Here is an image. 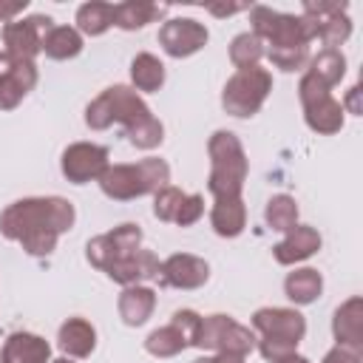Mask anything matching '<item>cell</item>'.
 I'll return each instance as SVG.
<instances>
[{
    "label": "cell",
    "mask_w": 363,
    "mask_h": 363,
    "mask_svg": "<svg viewBox=\"0 0 363 363\" xmlns=\"http://www.w3.org/2000/svg\"><path fill=\"white\" fill-rule=\"evenodd\" d=\"M77 221V210L62 196H28L0 213V235L17 241L28 255L43 258L57 250L62 233Z\"/></svg>",
    "instance_id": "1"
},
{
    "label": "cell",
    "mask_w": 363,
    "mask_h": 363,
    "mask_svg": "<svg viewBox=\"0 0 363 363\" xmlns=\"http://www.w3.org/2000/svg\"><path fill=\"white\" fill-rule=\"evenodd\" d=\"M85 258L91 261V267L102 269L111 281L122 286L159 278L162 267V261L150 250H142V227L130 221L91 238L85 244Z\"/></svg>",
    "instance_id": "2"
},
{
    "label": "cell",
    "mask_w": 363,
    "mask_h": 363,
    "mask_svg": "<svg viewBox=\"0 0 363 363\" xmlns=\"http://www.w3.org/2000/svg\"><path fill=\"white\" fill-rule=\"evenodd\" d=\"M113 122L125 128V136L139 150H153L164 139L162 122L130 85H111L85 108V125L91 130H105Z\"/></svg>",
    "instance_id": "3"
},
{
    "label": "cell",
    "mask_w": 363,
    "mask_h": 363,
    "mask_svg": "<svg viewBox=\"0 0 363 363\" xmlns=\"http://www.w3.org/2000/svg\"><path fill=\"white\" fill-rule=\"evenodd\" d=\"M252 34L264 43V54L281 71H301L309 65V45L315 28L303 14H284L269 6H250Z\"/></svg>",
    "instance_id": "4"
},
{
    "label": "cell",
    "mask_w": 363,
    "mask_h": 363,
    "mask_svg": "<svg viewBox=\"0 0 363 363\" xmlns=\"http://www.w3.org/2000/svg\"><path fill=\"white\" fill-rule=\"evenodd\" d=\"M210 153V176H207V190L213 201L218 199H241L247 173H250V159L244 153L241 139L233 130H216L207 142Z\"/></svg>",
    "instance_id": "5"
},
{
    "label": "cell",
    "mask_w": 363,
    "mask_h": 363,
    "mask_svg": "<svg viewBox=\"0 0 363 363\" xmlns=\"http://www.w3.org/2000/svg\"><path fill=\"white\" fill-rule=\"evenodd\" d=\"M170 182V164L164 159L147 156L130 164H108L99 176V190L113 201H130L162 190Z\"/></svg>",
    "instance_id": "6"
},
{
    "label": "cell",
    "mask_w": 363,
    "mask_h": 363,
    "mask_svg": "<svg viewBox=\"0 0 363 363\" xmlns=\"http://www.w3.org/2000/svg\"><path fill=\"white\" fill-rule=\"evenodd\" d=\"M272 91V74L261 65L235 71L221 91V108L235 119H250L261 111Z\"/></svg>",
    "instance_id": "7"
},
{
    "label": "cell",
    "mask_w": 363,
    "mask_h": 363,
    "mask_svg": "<svg viewBox=\"0 0 363 363\" xmlns=\"http://www.w3.org/2000/svg\"><path fill=\"white\" fill-rule=\"evenodd\" d=\"M255 332L250 326H241L238 320H233L230 315H204L196 332L193 346L213 352V354H238L247 357L255 349Z\"/></svg>",
    "instance_id": "8"
},
{
    "label": "cell",
    "mask_w": 363,
    "mask_h": 363,
    "mask_svg": "<svg viewBox=\"0 0 363 363\" xmlns=\"http://www.w3.org/2000/svg\"><path fill=\"white\" fill-rule=\"evenodd\" d=\"M298 99L303 108V119L315 133L332 136L343 128V102H337L332 96V88H326L323 82H318L312 74L303 71L301 82H298Z\"/></svg>",
    "instance_id": "9"
},
{
    "label": "cell",
    "mask_w": 363,
    "mask_h": 363,
    "mask_svg": "<svg viewBox=\"0 0 363 363\" xmlns=\"http://www.w3.org/2000/svg\"><path fill=\"white\" fill-rule=\"evenodd\" d=\"M51 28V17L45 14H31L23 20H11L3 26V51L11 60L20 62H34L37 54L43 51V37Z\"/></svg>",
    "instance_id": "10"
},
{
    "label": "cell",
    "mask_w": 363,
    "mask_h": 363,
    "mask_svg": "<svg viewBox=\"0 0 363 363\" xmlns=\"http://www.w3.org/2000/svg\"><path fill=\"white\" fill-rule=\"evenodd\" d=\"M250 323H252V332H258L261 337L289 343L295 349L306 335V318L289 306H261L252 312Z\"/></svg>",
    "instance_id": "11"
},
{
    "label": "cell",
    "mask_w": 363,
    "mask_h": 363,
    "mask_svg": "<svg viewBox=\"0 0 363 363\" xmlns=\"http://www.w3.org/2000/svg\"><path fill=\"white\" fill-rule=\"evenodd\" d=\"M346 3L337 0H318V3H303V17L315 28V40H320L326 48H337L349 40L352 34V20L346 14Z\"/></svg>",
    "instance_id": "12"
},
{
    "label": "cell",
    "mask_w": 363,
    "mask_h": 363,
    "mask_svg": "<svg viewBox=\"0 0 363 363\" xmlns=\"http://www.w3.org/2000/svg\"><path fill=\"white\" fill-rule=\"evenodd\" d=\"M108 147L94 142H74L60 156V170L71 184H88L99 182V176L108 170Z\"/></svg>",
    "instance_id": "13"
},
{
    "label": "cell",
    "mask_w": 363,
    "mask_h": 363,
    "mask_svg": "<svg viewBox=\"0 0 363 363\" xmlns=\"http://www.w3.org/2000/svg\"><path fill=\"white\" fill-rule=\"evenodd\" d=\"M207 40H210L207 26L193 17H173V20L162 23V28H159V45L173 60L193 57L196 51H201L207 45Z\"/></svg>",
    "instance_id": "14"
},
{
    "label": "cell",
    "mask_w": 363,
    "mask_h": 363,
    "mask_svg": "<svg viewBox=\"0 0 363 363\" xmlns=\"http://www.w3.org/2000/svg\"><path fill=\"white\" fill-rule=\"evenodd\" d=\"M37 85V65L11 60L6 51H0V111H14L28 91Z\"/></svg>",
    "instance_id": "15"
},
{
    "label": "cell",
    "mask_w": 363,
    "mask_h": 363,
    "mask_svg": "<svg viewBox=\"0 0 363 363\" xmlns=\"http://www.w3.org/2000/svg\"><path fill=\"white\" fill-rule=\"evenodd\" d=\"M159 278L164 286H173V289H199L210 278V264L190 252H173L162 261Z\"/></svg>",
    "instance_id": "16"
},
{
    "label": "cell",
    "mask_w": 363,
    "mask_h": 363,
    "mask_svg": "<svg viewBox=\"0 0 363 363\" xmlns=\"http://www.w3.org/2000/svg\"><path fill=\"white\" fill-rule=\"evenodd\" d=\"M332 335H335L337 346H346L352 352H363V298L360 295L346 298L335 309Z\"/></svg>",
    "instance_id": "17"
},
{
    "label": "cell",
    "mask_w": 363,
    "mask_h": 363,
    "mask_svg": "<svg viewBox=\"0 0 363 363\" xmlns=\"http://www.w3.org/2000/svg\"><path fill=\"white\" fill-rule=\"evenodd\" d=\"M320 250V233L309 224H295L292 230H286V235L272 247V255L278 264L289 267V264H298V261H306L312 258L315 252Z\"/></svg>",
    "instance_id": "18"
},
{
    "label": "cell",
    "mask_w": 363,
    "mask_h": 363,
    "mask_svg": "<svg viewBox=\"0 0 363 363\" xmlns=\"http://www.w3.org/2000/svg\"><path fill=\"white\" fill-rule=\"evenodd\" d=\"M51 346L34 332H11L0 349V363H48Z\"/></svg>",
    "instance_id": "19"
},
{
    "label": "cell",
    "mask_w": 363,
    "mask_h": 363,
    "mask_svg": "<svg viewBox=\"0 0 363 363\" xmlns=\"http://www.w3.org/2000/svg\"><path fill=\"white\" fill-rule=\"evenodd\" d=\"M57 343L65 357H88L96 349V329L85 318H68L57 332Z\"/></svg>",
    "instance_id": "20"
},
{
    "label": "cell",
    "mask_w": 363,
    "mask_h": 363,
    "mask_svg": "<svg viewBox=\"0 0 363 363\" xmlns=\"http://www.w3.org/2000/svg\"><path fill=\"white\" fill-rule=\"evenodd\" d=\"M116 309H119V318L128 326H142L156 309V292L150 286H145V284L125 286L119 301H116Z\"/></svg>",
    "instance_id": "21"
},
{
    "label": "cell",
    "mask_w": 363,
    "mask_h": 363,
    "mask_svg": "<svg viewBox=\"0 0 363 363\" xmlns=\"http://www.w3.org/2000/svg\"><path fill=\"white\" fill-rule=\"evenodd\" d=\"M210 224H213L216 235H221V238L241 235L244 227H247V204H244V199H218V201H213Z\"/></svg>",
    "instance_id": "22"
},
{
    "label": "cell",
    "mask_w": 363,
    "mask_h": 363,
    "mask_svg": "<svg viewBox=\"0 0 363 363\" xmlns=\"http://www.w3.org/2000/svg\"><path fill=\"white\" fill-rule=\"evenodd\" d=\"M284 292L286 298L295 303V306H306V303H315L323 292V275L312 267H301V269H292L286 278H284Z\"/></svg>",
    "instance_id": "23"
},
{
    "label": "cell",
    "mask_w": 363,
    "mask_h": 363,
    "mask_svg": "<svg viewBox=\"0 0 363 363\" xmlns=\"http://www.w3.org/2000/svg\"><path fill=\"white\" fill-rule=\"evenodd\" d=\"M162 14H164V6H156V3H147V0L113 3V26H119L122 31L145 28L147 23H156Z\"/></svg>",
    "instance_id": "24"
},
{
    "label": "cell",
    "mask_w": 363,
    "mask_h": 363,
    "mask_svg": "<svg viewBox=\"0 0 363 363\" xmlns=\"http://www.w3.org/2000/svg\"><path fill=\"white\" fill-rule=\"evenodd\" d=\"M187 346H193V340H190V335H187L176 320H170V323L153 329V332L147 335V340H145V349H147L153 357H176V354L184 352Z\"/></svg>",
    "instance_id": "25"
},
{
    "label": "cell",
    "mask_w": 363,
    "mask_h": 363,
    "mask_svg": "<svg viewBox=\"0 0 363 363\" xmlns=\"http://www.w3.org/2000/svg\"><path fill=\"white\" fill-rule=\"evenodd\" d=\"M130 82H133V91H145V94H153L164 85V65L156 54L150 51H142L130 60Z\"/></svg>",
    "instance_id": "26"
},
{
    "label": "cell",
    "mask_w": 363,
    "mask_h": 363,
    "mask_svg": "<svg viewBox=\"0 0 363 363\" xmlns=\"http://www.w3.org/2000/svg\"><path fill=\"white\" fill-rule=\"evenodd\" d=\"M82 51V34L74 26H51L43 37V54L51 60H71Z\"/></svg>",
    "instance_id": "27"
},
{
    "label": "cell",
    "mask_w": 363,
    "mask_h": 363,
    "mask_svg": "<svg viewBox=\"0 0 363 363\" xmlns=\"http://www.w3.org/2000/svg\"><path fill=\"white\" fill-rule=\"evenodd\" d=\"M306 74H312L326 88H335L346 74V57L340 54V48H320L315 57H309Z\"/></svg>",
    "instance_id": "28"
},
{
    "label": "cell",
    "mask_w": 363,
    "mask_h": 363,
    "mask_svg": "<svg viewBox=\"0 0 363 363\" xmlns=\"http://www.w3.org/2000/svg\"><path fill=\"white\" fill-rule=\"evenodd\" d=\"M113 26V6L102 3V0H91L82 3L77 9V31L88 34V37H99Z\"/></svg>",
    "instance_id": "29"
},
{
    "label": "cell",
    "mask_w": 363,
    "mask_h": 363,
    "mask_svg": "<svg viewBox=\"0 0 363 363\" xmlns=\"http://www.w3.org/2000/svg\"><path fill=\"white\" fill-rule=\"evenodd\" d=\"M264 221H267L269 230H278V233L292 230L298 224V204H295V199L286 196V193L272 196L267 201V207H264Z\"/></svg>",
    "instance_id": "30"
},
{
    "label": "cell",
    "mask_w": 363,
    "mask_h": 363,
    "mask_svg": "<svg viewBox=\"0 0 363 363\" xmlns=\"http://www.w3.org/2000/svg\"><path fill=\"white\" fill-rule=\"evenodd\" d=\"M261 57H264V43H261L252 31H241V34L233 37V43H230V62H233L238 71L258 65Z\"/></svg>",
    "instance_id": "31"
},
{
    "label": "cell",
    "mask_w": 363,
    "mask_h": 363,
    "mask_svg": "<svg viewBox=\"0 0 363 363\" xmlns=\"http://www.w3.org/2000/svg\"><path fill=\"white\" fill-rule=\"evenodd\" d=\"M184 196H187V193H182L179 187L164 184L162 190L153 193V216H156L159 221H176V213H179Z\"/></svg>",
    "instance_id": "32"
},
{
    "label": "cell",
    "mask_w": 363,
    "mask_h": 363,
    "mask_svg": "<svg viewBox=\"0 0 363 363\" xmlns=\"http://www.w3.org/2000/svg\"><path fill=\"white\" fill-rule=\"evenodd\" d=\"M201 216H204V196H201V193H190V196H184V201H182V207H179L173 224H179V227H193Z\"/></svg>",
    "instance_id": "33"
},
{
    "label": "cell",
    "mask_w": 363,
    "mask_h": 363,
    "mask_svg": "<svg viewBox=\"0 0 363 363\" xmlns=\"http://www.w3.org/2000/svg\"><path fill=\"white\" fill-rule=\"evenodd\" d=\"M360 354H363V352H352V349H346V346H335V349H329V352L323 354L320 363H360V360H363Z\"/></svg>",
    "instance_id": "34"
},
{
    "label": "cell",
    "mask_w": 363,
    "mask_h": 363,
    "mask_svg": "<svg viewBox=\"0 0 363 363\" xmlns=\"http://www.w3.org/2000/svg\"><path fill=\"white\" fill-rule=\"evenodd\" d=\"M26 6H28V0H11V3H3V0H0V23L17 20V14L26 11Z\"/></svg>",
    "instance_id": "35"
},
{
    "label": "cell",
    "mask_w": 363,
    "mask_h": 363,
    "mask_svg": "<svg viewBox=\"0 0 363 363\" xmlns=\"http://www.w3.org/2000/svg\"><path fill=\"white\" fill-rule=\"evenodd\" d=\"M193 363H244V357H238V354H204Z\"/></svg>",
    "instance_id": "36"
},
{
    "label": "cell",
    "mask_w": 363,
    "mask_h": 363,
    "mask_svg": "<svg viewBox=\"0 0 363 363\" xmlns=\"http://www.w3.org/2000/svg\"><path fill=\"white\" fill-rule=\"evenodd\" d=\"M244 9H250V6H210V11H213L216 17H230V14L244 11Z\"/></svg>",
    "instance_id": "37"
},
{
    "label": "cell",
    "mask_w": 363,
    "mask_h": 363,
    "mask_svg": "<svg viewBox=\"0 0 363 363\" xmlns=\"http://www.w3.org/2000/svg\"><path fill=\"white\" fill-rule=\"evenodd\" d=\"M357 91H360V88L354 85V88L349 91V96H346V102H349V108H352V113H360V105H357Z\"/></svg>",
    "instance_id": "38"
},
{
    "label": "cell",
    "mask_w": 363,
    "mask_h": 363,
    "mask_svg": "<svg viewBox=\"0 0 363 363\" xmlns=\"http://www.w3.org/2000/svg\"><path fill=\"white\" fill-rule=\"evenodd\" d=\"M275 363H312V360L303 357V354H298V352H292V354H286V357H281V360H275Z\"/></svg>",
    "instance_id": "39"
},
{
    "label": "cell",
    "mask_w": 363,
    "mask_h": 363,
    "mask_svg": "<svg viewBox=\"0 0 363 363\" xmlns=\"http://www.w3.org/2000/svg\"><path fill=\"white\" fill-rule=\"evenodd\" d=\"M54 363H74L71 357H60V360H54Z\"/></svg>",
    "instance_id": "40"
}]
</instances>
